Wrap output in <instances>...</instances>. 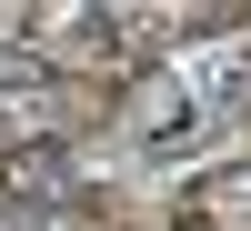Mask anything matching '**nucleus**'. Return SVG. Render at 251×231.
I'll list each match as a JSON object with an SVG mask.
<instances>
[{"mask_svg": "<svg viewBox=\"0 0 251 231\" xmlns=\"http://www.w3.org/2000/svg\"><path fill=\"white\" fill-rule=\"evenodd\" d=\"M80 191V151L71 141H10L0 151V201L10 211H50V201Z\"/></svg>", "mask_w": 251, "mask_h": 231, "instance_id": "obj_1", "label": "nucleus"}, {"mask_svg": "<svg viewBox=\"0 0 251 231\" xmlns=\"http://www.w3.org/2000/svg\"><path fill=\"white\" fill-rule=\"evenodd\" d=\"M211 111H221V91H211L201 71H181V80H151V91L131 101V141H141V151H171V141H191Z\"/></svg>", "mask_w": 251, "mask_h": 231, "instance_id": "obj_2", "label": "nucleus"}, {"mask_svg": "<svg viewBox=\"0 0 251 231\" xmlns=\"http://www.w3.org/2000/svg\"><path fill=\"white\" fill-rule=\"evenodd\" d=\"M50 80H60V51H40V40H30V51H20V40L0 51V91H10V101H30V91H50Z\"/></svg>", "mask_w": 251, "mask_h": 231, "instance_id": "obj_3", "label": "nucleus"}]
</instances>
